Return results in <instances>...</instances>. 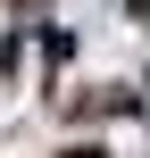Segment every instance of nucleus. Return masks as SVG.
<instances>
[{
	"mask_svg": "<svg viewBox=\"0 0 150 158\" xmlns=\"http://www.w3.org/2000/svg\"><path fill=\"white\" fill-rule=\"evenodd\" d=\"M67 158H100V150H67Z\"/></svg>",
	"mask_w": 150,
	"mask_h": 158,
	"instance_id": "f257e3e1",
	"label": "nucleus"
}]
</instances>
